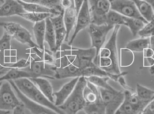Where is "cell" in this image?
<instances>
[{"label":"cell","mask_w":154,"mask_h":114,"mask_svg":"<svg viewBox=\"0 0 154 114\" xmlns=\"http://www.w3.org/2000/svg\"><path fill=\"white\" fill-rule=\"evenodd\" d=\"M0 58H1V56H0ZM9 70H8L7 69L4 68V67L2 66V64L0 63V71H3V72H5V73H6V72Z\"/></svg>","instance_id":"obj_46"},{"label":"cell","mask_w":154,"mask_h":114,"mask_svg":"<svg viewBox=\"0 0 154 114\" xmlns=\"http://www.w3.org/2000/svg\"><path fill=\"white\" fill-rule=\"evenodd\" d=\"M136 93L137 96L143 101L150 103L154 99V90L138 83L136 84Z\"/></svg>","instance_id":"obj_31"},{"label":"cell","mask_w":154,"mask_h":114,"mask_svg":"<svg viewBox=\"0 0 154 114\" xmlns=\"http://www.w3.org/2000/svg\"><path fill=\"white\" fill-rule=\"evenodd\" d=\"M142 38H150L154 36V20L145 24L144 27L138 32Z\"/></svg>","instance_id":"obj_38"},{"label":"cell","mask_w":154,"mask_h":114,"mask_svg":"<svg viewBox=\"0 0 154 114\" xmlns=\"http://www.w3.org/2000/svg\"><path fill=\"white\" fill-rule=\"evenodd\" d=\"M5 1V0H0V2H2L4 3V2Z\"/></svg>","instance_id":"obj_51"},{"label":"cell","mask_w":154,"mask_h":114,"mask_svg":"<svg viewBox=\"0 0 154 114\" xmlns=\"http://www.w3.org/2000/svg\"><path fill=\"white\" fill-rule=\"evenodd\" d=\"M64 13V10L59 15L50 17L56 33V51L63 44L66 37V30L63 19Z\"/></svg>","instance_id":"obj_13"},{"label":"cell","mask_w":154,"mask_h":114,"mask_svg":"<svg viewBox=\"0 0 154 114\" xmlns=\"http://www.w3.org/2000/svg\"><path fill=\"white\" fill-rule=\"evenodd\" d=\"M142 112L125 99L115 114H140Z\"/></svg>","instance_id":"obj_35"},{"label":"cell","mask_w":154,"mask_h":114,"mask_svg":"<svg viewBox=\"0 0 154 114\" xmlns=\"http://www.w3.org/2000/svg\"><path fill=\"white\" fill-rule=\"evenodd\" d=\"M30 64L25 68L32 78L43 77L50 79H55V67L54 65L47 64L42 58L38 56L34 53L31 54ZM30 79V78H29Z\"/></svg>","instance_id":"obj_4"},{"label":"cell","mask_w":154,"mask_h":114,"mask_svg":"<svg viewBox=\"0 0 154 114\" xmlns=\"http://www.w3.org/2000/svg\"><path fill=\"white\" fill-rule=\"evenodd\" d=\"M54 14L50 13H42L26 12L20 14L18 16L23 18L25 20L34 22H38L46 20L48 17L54 16Z\"/></svg>","instance_id":"obj_32"},{"label":"cell","mask_w":154,"mask_h":114,"mask_svg":"<svg viewBox=\"0 0 154 114\" xmlns=\"http://www.w3.org/2000/svg\"><path fill=\"white\" fill-rule=\"evenodd\" d=\"M141 114H154V99L148 104Z\"/></svg>","instance_id":"obj_41"},{"label":"cell","mask_w":154,"mask_h":114,"mask_svg":"<svg viewBox=\"0 0 154 114\" xmlns=\"http://www.w3.org/2000/svg\"><path fill=\"white\" fill-rule=\"evenodd\" d=\"M77 13L75 3H73L71 7L64 10V22L66 30V37L65 40L68 41L69 34L75 25L77 17Z\"/></svg>","instance_id":"obj_18"},{"label":"cell","mask_w":154,"mask_h":114,"mask_svg":"<svg viewBox=\"0 0 154 114\" xmlns=\"http://www.w3.org/2000/svg\"><path fill=\"white\" fill-rule=\"evenodd\" d=\"M110 4V10L119 14L129 18L142 20L148 23L141 16L137 10L134 2L132 0H109Z\"/></svg>","instance_id":"obj_10"},{"label":"cell","mask_w":154,"mask_h":114,"mask_svg":"<svg viewBox=\"0 0 154 114\" xmlns=\"http://www.w3.org/2000/svg\"><path fill=\"white\" fill-rule=\"evenodd\" d=\"M24 105L14 94L9 81L2 82L0 86V110L10 112Z\"/></svg>","instance_id":"obj_8"},{"label":"cell","mask_w":154,"mask_h":114,"mask_svg":"<svg viewBox=\"0 0 154 114\" xmlns=\"http://www.w3.org/2000/svg\"><path fill=\"white\" fill-rule=\"evenodd\" d=\"M17 1L22 6L23 8L26 12L50 13L54 14L55 16L59 15L60 14V12L56 10L50 9L38 4L26 3L20 0Z\"/></svg>","instance_id":"obj_23"},{"label":"cell","mask_w":154,"mask_h":114,"mask_svg":"<svg viewBox=\"0 0 154 114\" xmlns=\"http://www.w3.org/2000/svg\"><path fill=\"white\" fill-rule=\"evenodd\" d=\"M55 79H62L82 76L83 69L72 64H69L62 68H57L55 66Z\"/></svg>","instance_id":"obj_17"},{"label":"cell","mask_w":154,"mask_h":114,"mask_svg":"<svg viewBox=\"0 0 154 114\" xmlns=\"http://www.w3.org/2000/svg\"><path fill=\"white\" fill-rule=\"evenodd\" d=\"M2 82H0V86H1V84H2Z\"/></svg>","instance_id":"obj_52"},{"label":"cell","mask_w":154,"mask_h":114,"mask_svg":"<svg viewBox=\"0 0 154 114\" xmlns=\"http://www.w3.org/2000/svg\"><path fill=\"white\" fill-rule=\"evenodd\" d=\"M60 2L61 0H41L42 5L61 13L65 10L61 7Z\"/></svg>","instance_id":"obj_39"},{"label":"cell","mask_w":154,"mask_h":114,"mask_svg":"<svg viewBox=\"0 0 154 114\" xmlns=\"http://www.w3.org/2000/svg\"><path fill=\"white\" fill-rule=\"evenodd\" d=\"M50 114H59L58 113H57L56 112H54V111H52V110H51V111L50 113Z\"/></svg>","instance_id":"obj_49"},{"label":"cell","mask_w":154,"mask_h":114,"mask_svg":"<svg viewBox=\"0 0 154 114\" xmlns=\"http://www.w3.org/2000/svg\"><path fill=\"white\" fill-rule=\"evenodd\" d=\"M83 110L86 114H106V106L100 97L95 103L86 104Z\"/></svg>","instance_id":"obj_29"},{"label":"cell","mask_w":154,"mask_h":114,"mask_svg":"<svg viewBox=\"0 0 154 114\" xmlns=\"http://www.w3.org/2000/svg\"><path fill=\"white\" fill-rule=\"evenodd\" d=\"M145 57L149 63L151 73L154 74V36L150 38V47L145 50Z\"/></svg>","instance_id":"obj_36"},{"label":"cell","mask_w":154,"mask_h":114,"mask_svg":"<svg viewBox=\"0 0 154 114\" xmlns=\"http://www.w3.org/2000/svg\"><path fill=\"white\" fill-rule=\"evenodd\" d=\"M46 21L45 20L34 23L32 28L33 34L36 41V44L40 49L44 51L46 50L44 46Z\"/></svg>","instance_id":"obj_22"},{"label":"cell","mask_w":154,"mask_h":114,"mask_svg":"<svg viewBox=\"0 0 154 114\" xmlns=\"http://www.w3.org/2000/svg\"><path fill=\"white\" fill-rule=\"evenodd\" d=\"M29 99L36 103L41 105L42 106L54 111L59 114H66L59 107L56 106L54 103H52L47 98L37 87L27 97Z\"/></svg>","instance_id":"obj_15"},{"label":"cell","mask_w":154,"mask_h":114,"mask_svg":"<svg viewBox=\"0 0 154 114\" xmlns=\"http://www.w3.org/2000/svg\"><path fill=\"white\" fill-rule=\"evenodd\" d=\"M74 2V0H61L60 4L62 8L65 10L71 7Z\"/></svg>","instance_id":"obj_42"},{"label":"cell","mask_w":154,"mask_h":114,"mask_svg":"<svg viewBox=\"0 0 154 114\" xmlns=\"http://www.w3.org/2000/svg\"><path fill=\"white\" fill-rule=\"evenodd\" d=\"M24 106H19L16 107L14 110H13V112L12 114H22L23 112V108Z\"/></svg>","instance_id":"obj_44"},{"label":"cell","mask_w":154,"mask_h":114,"mask_svg":"<svg viewBox=\"0 0 154 114\" xmlns=\"http://www.w3.org/2000/svg\"><path fill=\"white\" fill-rule=\"evenodd\" d=\"M55 54V66L57 68L72 64L84 69L96 65L93 62L96 56V50L94 48L84 49L63 43Z\"/></svg>","instance_id":"obj_1"},{"label":"cell","mask_w":154,"mask_h":114,"mask_svg":"<svg viewBox=\"0 0 154 114\" xmlns=\"http://www.w3.org/2000/svg\"><path fill=\"white\" fill-rule=\"evenodd\" d=\"M26 12L17 0H5L3 4L0 6V17L19 15Z\"/></svg>","instance_id":"obj_16"},{"label":"cell","mask_w":154,"mask_h":114,"mask_svg":"<svg viewBox=\"0 0 154 114\" xmlns=\"http://www.w3.org/2000/svg\"><path fill=\"white\" fill-rule=\"evenodd\" d=\"M25 114V113H24V112H23V114Z\"/></svg>","instance_id":"obj_53"},{"label":"cell","mask_w":154,"mask_h":114,"mask_svg":"<svg viewBox=\"0 0 154 114\" xmlns=\"http://www.w3.org/2000/svg\"><path fill=\"white\" fill-rule=\"evenodd\" d=\"M125 16L110 10L107 14L106 24L115 27L116 25H125Z\"/></svg>","instance_id":"obj_33"},{"label":"cell","mask_w":154,"mask_h":114,"mask_svg":"<svg viewBox=\"0 0 154 114\" xmlns=\"http://www.w3.org/2000/svg\"><path fill=\"white\" fill-rule=\"evenodd\" d=\"M74 1L77 14H78L79 11L82 5V3L85 0H74Z\"/></svg>","instance_id":"obj_43"},{"label":"cell","mask_w":154,"mask_h":114,"mask_svg":"<svg viewBox=\"0 0 154 114\" xmlns=\"http://www.w3.org/2000/svg\"><path fill=\"white\" fill-rule=\"evenodd\" d=\"M23 78L29 79L31 78V76L28 71L24 70L11 69L0 77V82L6 80H16Z\"/></svg>","instance_id":"obj_26"},{"label":"cell","mask_w":154,"mask_h":114,"mask_svg":"<svg viewBox=\"0 0 154 114\" xmlns=\"http://www.w3.org/2000/svg\"><path fill=\"white\" fill-rule=\"evenodd\" d=\"M125 98L130 102L132 104L138 108L141 112H143L149 102H146L141 100L137 95L136 91L125 90L124 91Z\"/></svg>","instance_id":"obj_28"},{"label":"cell","mask_w":154,"mask_h":114,"mask_svg":"<svg viewBox=\"0 0 154 114\" xmlns=\"http://www.w3.org/2000/svg\"><path fill=\"white\" fill-rule=\"evenodd\" d=\"M83 96L87 104L95 103L100 97L98 88L87 81V85L83 91Z\"/></svg>","instance_id":"obj_25"},{"label":"cell","mask_w":154,"mask_h":114,"mask_svg":"<svg viewBox=\"0 0 154 114\" xmlns=\"http://www.w3.org/2000/svg\"><path fill=\"white\" fill-rule=\"evenodd\" d=\"M143 1H146L150 4L153 7L154 9V0H143Z\"/></svg>","instance_id":"obj_47"},{"label":"cell","mask_w":154,"mask_h":114,"mask_svg":"<svg viewBox=\"0 0 154 114\" xmlns=\"http://www.w3.org/2000/svg\"><path fill=\"white\" fill-rule=\"evenodd\" d=\"M13 81L18 89L26 97L37 88L30 79L27 78L19 79Z\"/></svg>","instance_id":"obj_27"},{"label":"cell","mask_w":154,"mask_h":114,"mask_svg":"<svg viewBox=\"0 0 154 114\" xmlns=\"http://www.w3.org/2000/svg\"></svg>","instance_id":"obj_54"},{"label":"cell","mask_w":154,"mask_h":114,"mask_svg":"<svg viewBox=\"0 0 154 114\" xmlns=\"http://www.w3.org/2000/svg\"><path fill=\"white\" fill-rule=\"evenodd\" d=\"M114 27L107 24L97 25L91 23L88 29V32L91 40V47L96 50V56L94 63H96L99 53L101 48L104 46L109 32L114 28Z\"/></svg>","instance_id":"obj_5"},{"label":"cell","mask_w":154,"mask_h":114,"mask_svg":"<svg viewBox=\"0 0 154 114\" xmlns=\"http://www.w3.org/2000/svg\"><path fill=\"white\" fill-rule=\"evenodd\" d=\"M51 51L45 50L43 53V59L45 62L50 65L55 66L56 58L53 56Z\"/></svg>","instance_id":"obj_40"},{"label":"cell","mask_w":154,"mask_h":114,"mask_svg":"<svg viewBox=\"0 0 154 114\" xmlns=\"http://www.w3.org/2000/svg\"><path fill=\"white\" fill-rule=\"evenodd\" d=\"M91 23V19L89 9L88 3V0H85L77 15L75 31L69 42V45H72L79 32L88 27Z\"/></svg>","instance_id":"obj_11"},{"label":"cell","mask_w":154,"mask_h":114,"mask_svg":"<svg viewBox=\"0 0 154 114\" xmlns=\"http://www.w3.org/2000/svg\"><path fill=\"white\" fill-rule=\"evenodd\" d=\"M42 94L53 103L55 104L52 85L48 79L43 77L30 78Z\"/></svg>","instance_id":"obj_19"},{"label":"cell","mask_w":154,"mask_h":114,"mask_svg":"<svg viewBox=\"0 0 154 114\" xmlns=\"http://www.w3.org/2000/svg\"><path fill=\"white\" fill-rule=\"evenodd\" d=\"M150 38H142L130 40L121 50L133 52H144L150 47Z\"/></svg>","instance_id":"obj_20"},{"label":"cell","mask_w":154,"mask_h":114,"mask_svg":"<svg viewBox=\"0 0 154 114\" xmlns=\"http://www.w3.org/2000/svg\"><path fill=\"white\" fill-rule=\"evenodd\" d=\"M87 83L85 77H80L69 97L63 104L59 106L66 114H77L79 111L83 110L87 104L83 96V91Z\"/></svg>","instance_id":"obj_3"},{"label":"cell","mask_w":154,"mask_h":114,"mask_svg":"<svg viewBox=\"0 0 154 114\" xmlns=\"http://www.w3.org/2000/svg\"><path fill=\"white\" fill-rule=\"evenodd\" d=\"M79 77L74 78L69 82L65 84L59 91L53 93V95L56 98L55 104L56 106L59 107L66 102L74 90Z\"/></svg>","instance_id":"obj_14"},{"label":"cell","mask_w":154,"mask_h":114,"mask_svg":"<svg viewBox=\"0 0 154 114\" xmlns=\"http://www.w3.org/2000/svg\"><path fill=\"white\" fill-rule=\"evenodd\" d=\"M5 72H3V71H0V77L2 75H4V74H5Z\"/></svg>","instance_id":"obj_50"},{"label":"cell","mask_w":154,"mask_h":114,"mask_svg":"<svg viewBox=\"0 0 154 114\" xmlns=\"http://www.w3.org/2000/svg\"><path fill=\"white\" fill-rule=\"evenodd\" d=\"M46 30H45V41L48 43L51 51L55 53L56 52V33L50 17L45 20Z\"/></svg>","instance_id":"obj_24"},{"label":"cell","mask_w":154,"mask_h":114,"mask_svg":"<svg viewBox=\"0 0 154 114\" xmlns=\"http://www.w3.org/2000/svg\"><path fill=\"white\" fill-rule=\"evenodd\" d=\"M91 23L100 25L106 24L107 14L110 10L109 0H88Z\"/></svg>","instance_id":"obj_9"},{"label":"cell","mask_w":154,"mask_h":114,"mask_svg":"<svg viewBox=\"0 0 154 114\" xmlns=\"http://www.w3.org/2000/svg\"><path fill=\"white\" fill-rule=\"evenodd\" d=\"M30 60L25 59H21L18 61L13 63H4L2 64L4 68L10 70L11 69H22L29 66Z\"/></svg>","instance_id":"obj_37"},{"label":"cell","mask_w":154,"mask_h":114,"mask_svg":"<svg viewBox=\"0 0 154 114\" xmlns=\"http://www.w3.org/2000/svg\"><path fill=\"white\" fill-rule=\"evenodd\" d=\"M10 112V111H2L0 110V114H9Z\"/></svg>","instance_id":"obj_48"},{"label":"cell","mask_w":154,"mask_h":114,"mask_svg":"<svg viewBox=\"0 0 154 114\" xmlns=\"http://www.w3.org/2000/svg\"><path fill=\"white\" fill-rule=\"evenodd\" d=\"M120 26L116 25L106 45L100 50L95 64L109 74L118 75L121 73L119 68L117 40Z\"/></svg>","instance_id":"obj_2"},{"label":"cell","mask_w":154,"mask_h":114,"mask_svg":"<svg viewBox=\"0 0 154 114\" xmlns=\"http://www.w3.org/2000/svg\"><path fill=\"white\" fill-rule=\"evenodd\" d=\"M134 2L141 16L150 22L154 20V8L149 3L143 0H132Z\"/></svg>","instance_id":"obj_21"},{"label":"cell","mask_w":154,"mask_h":114,"mask_svg":"<svg viewBox=\"0 0 154 114\" xmlns=\"http://www.w3.org/2000/svg\"><path fill=\"white\" fill-rule=\"evenodd\" d=\"M26 3L38 4H41V0H20Z\"/></svg>","instance_id":"obj_45"},{"label":"cell","mask_w":154,"mask_h":114,"mask_svg":"<svg viewBox=\"0 0 154 114\" xmlns=\"http://www.w3.org/2000/svg\"><path fill=\"white\" fill-rule=\"evenodd\" d=\"M86 80L90 82L94 86L99 88H104L106 89H112L114 88L108 83L109 79L108 77L98 76H91L85 77Z\"/></svg>","instance_id":"obj_34"},{"label":"cell","mask_w":154,"mask_h":114,"mask_svg":"<svg viewBox=\"0 0 154 114\" xmlns=\"http://www.w3.org/2000/svg\"><path fill=\"white\" fill-rule=\"evenodd\" d=\"M125 26L128 27L130 29L132 35L135 37L138 32L144 27L146 24L144 21L139 19L129 18L125 16Z\"/></svg>","instance_id":"obj_30"},{"label":"cell","mask_w":154,"mask_h":114,"mask_svg":"<svg viewBox=\"0 0 154 114\" xmlns=\"http://www.w3.org/2000/svg\"><path fill=\"white\" fill-rule=\"evenodd\" d=\"M0 27H3L5 32L21 44L29 45L31 49L39 48L32 40L30 32L20 24L14 22H0Z\"/></svg>","instance_id":"obj_6"},{"label":"cell","mask_w":154,"mask_h":114,"mask_svg":"<svg viewBox=\"0 0 154 114\" xmlns=\"http://www.w3.org/2000/svg\"><path fill=\"white\" fill-rule=\"evenodd\" d=\"M100 95L106 106V114H115L125 99L124 92L115 88H99Z\"/></svg>","instance_id":"obj_7"},{"label":"cell","mask_w":154,"mask_h":114,"mask_svg":"<svg viewBox=\"0 0 154 114\" xmlns=\"http://www.w3.org/2000/svg\"><path fill=\"white\" fill-rule=\"evenodd\" d=\"M14 90L16 92L17 97L23 103L24 107L28 109L32 114H50L51 110L48 109L41 105L36 103L24 95L14 83L13 80H8Z\"/></svg>","instance_id":"obj_12"}]
</instances>
